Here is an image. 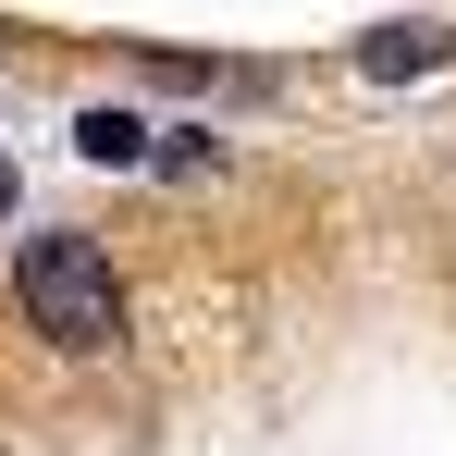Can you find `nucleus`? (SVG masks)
Segmentation results:
<instances>
[{
  "mask_svg": "<svg viewBox=\"0 0 456 456\" xmlns=\"http://www.w3.org/2000/svg\"><path fill=\"white\" fill-rule=\"evenodd\" d=\"M358 75H370V86L456 75V25H444V12H395V25H370V37H358Z\"/></svg>",
  "mask_w": 456,
  "mask_h": 456,
  "instance_id": "f03ea898",
  "label": "nucleus"
},
{
  "mask_svg": "<svg viewBox=\"0 0 456 456\" xmlns=\"http://www.w3.org/2000/svg\"><path fill=\"white\" fill-rule=\"evenodd\" d=\"M12 308L50 358H111L124 346V259L86 223H37L12 247Z\"/></svg>",
  "mask_w": 456,
  "mask_h": 456,
  "instance_id": "f257e3e1",
  "label": "nucleus"
},
{
  "mask_svg": "<svg viewBox=\"0 0 456 456\" xmlns=\"http://www.w3.org/2000/svg\"><path fill=\"white\" fill-rule=\"evenodd\" d=\"M75 149L99 160V173H149V160H160V124L124 111V99H86V111H75Z\"/></svg>",
  "mask_w": 456,
  "mask_h": 456,
  "instance_id": "7ed1b4c3",
  "label": "nucleus"
},
{
  "mask_svg": "<svg viewBox=\"0 0 456 456\" xmlns=\"http://www.w3.org/2000/svg\"><path fill=\"white\" fill-rule=\"evenodd\" d=\"M223 160H234L223 136H160V160H149V173H223Z\"/></svg>",
  "mask_w": 456,
  "mask_h": 456,
  "instance_id": "20e7f679",
  "label": "nucleus"
}]
</instances>
